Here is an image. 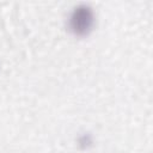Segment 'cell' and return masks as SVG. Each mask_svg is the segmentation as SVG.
I'll list each match as a JSON object with an SVG mask.
<instances>
[{"mask_svg":"<svg viewBox=\"0 0 153 153\" xmlns=\"http://www.w3.org/2000/svg\"><path fill=\"white\" fill-rule=\"evenodd\" d=\"M96 24V14L93 8L85 2L73 7L68 17V30L76 37L88 36Z\"/></svg>","mask_w":153,"mask_h":153,"instance_id":"6da1fadb","label":"cell"},{"mask_svg":"<svg viewBox=\"0 0 153 153\" xmlns=\"http://www.w3.org/2000/svg\"><path fill=\"white\" fill-rule=\"evenodd\" d=\"M91 143H92V137H91L90 134H84L82 136L79 137V145L80 146H84V148H86Z\"/></svg>","mask_w":153,"mask_h":153,"instance_id":"7a4b0ae2","label":"cell"}]
</instances>
